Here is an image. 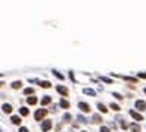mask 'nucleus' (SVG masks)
<instances>
[{
    "mask_svg": "<svg viewBox=\"0 0 146 132\" xmlns=\"http://www.w3.org/2000/svg\"><path fill=\"white\" fill-rule=\"evenodd\" d=\"M47 116V108H38L36 110V113H34V120H44V117Z\"/></svg>",
    "mask_w": 146,
    "mask_h": 132,
    "instance_id": "1",
    "label": "nucleus"
},
{
    "mask_svg": "<svg viewBox=\"0 0 146 132\" xmlns=\"http://www.w3.org/2000/svg\"><path fill=\"white\" fill-rule=\"evenodd\" d=\"M52 126H53V123H52V120H43V123H41V132H49L50 129H52Z\"/></svg>",
    "mask_w": 146,
    "mask_h": 132,
    "instance_id": "2",
    "label": "nucleus"
},
{
    "mask_svg": "<svg viewBox=\"0 0 146 132\" xmlns=\"http://www.w3.org/2000/svg\"><path fill=\"white\" fill-rule=\"evenodd\" d=\"M56 91H58V94H61L62 97H64V98H65V97H68V94H69V91H68V88H65V86H61V85L56 88Z\"/></svg>",
    "mask_w": 146,
    "mask_h": 132,
    "instance_id": "3",
    "label": "nucleus"
},
{
    "mask_svg": "<svg viewBox=\"0 0 146 132\" xmlns=\"http://www.w3.org/2000/svg\"><path fill=\"white\" fill-rule=\"evenodd\" d=\"M134 107H136V110H139V111H143V110H146V102L142 101V99H139V101H136Z\"/></svg>",
    "mask_w": 146,
    "mask_h": 132,
    "instance_id": "4",
    "label": "nucleus"
},
{
    "mask_svg": "<svg viewBox=\"0 0 146 132\" xmlns=\"http://www.w3.org/2000/svg\"><path fill=\"white\" fill-rule=\"evenodd\" d=\"M130 116L134 119L136 122H140V120H143V116L140 113H137V111H134V110H130Z\"/></svg>",
    "mask_w": 146,
    "mask_h": 132,
    "instance_id": "5",
    "label": "nucleus"
},
{
    "mask_svg": "<svg viewBox=\"0 0 146 132\" xmlns=\"http://www.w3.org/2000/svg\"><path fill=\"white\" fill-rule=\"evenodd\" d=\"M78 108L81 110V111H84V113H89L90 111V106L87 104V102H78Z\"/></svg>",
    "mask_w": 146,
    "mask_h": 132,
    "instance_id": "6",
    "label": "nucleus"
},
{
    "mask_svg": "<svg viewBox=\"0 0 146 132\" xmlns=\"http://www.w3.org/2000/svg\"><path fill=\"white\" fill-rule=\"evenodd\" d=\"M128 128H130L131 132H140L142 131V128H140L139 123H131V125H128Z\"/></svg>",
    "mask_w": 146,
    "mask_h": 132,
    "instance_id": "7",
    "label": "nucleus"
},
{
    "mask_svg": "<svg viewBox=\"0 0 146 132\" xmlns=\"http://www.w3.org/2000/svg\"><path fill=\"white\" fill-rule=\"evenodd\" d=\"M59 107H62V108L68 110V108H69V107H71V104H69V102H68L65 98H62V99H61V101H59Z\"/></svg>",
    "mask_w": 146,
    "mask_h": 132,
    "instance_id": "8",
    "label": "nucleus"
},
{
    "mask_svg": "<svg viewBox=\"0 0 146 132\" xmlns=\"http://www.w3.org/2000/svg\"><path fill=\"white\" fill-rule=\"evenodd\" d=\"M2 110H3V111H4L6 114H11V113H12V110H13V108H12L11 104H8V102H6V104H3V106H2Z\"/></svg>",
    "mask_w": 146,
    "mask_h": 132,
    "instance_id": "9",
    "label": "nucleus"
},
{
    "mask_svg": "<svg viewBox=\"0 0 146 132\" xmlns=\"http://www.w3.org/2000/svg\"><path fill=\"white\" fill-rule=\"evenodd\" d=\"M27 102H28L30 106H36V104H37V97H36V95L28 97V98H27Z\"/></svg>",
    "mask_w": 146,
    "mask_h": 132,
    "instance_id": "10",
    "label": "nucleus"
},
{
    "mask_svg": "<svg viewBox=\"0 0 146 132\" xmlns=\"http://www.w3.org/2000/svg\"><path fill=\"white\" fill-rule=\"evenodd\" d=\"M83 94L90 95V97H96V91H93V89H90V88H84V89H83Z\"/></svg>",
    "mask_w": 146,
    "mask_h": 132,
    "instance_id": "11",
    "label": "nucleus"
},
{
    "mask_svg": "<svg viewBox=\"0 0 146 132\" xmlns=\"http://www.w3.org/2000/svg\"><path fill=\"white\" fill-rule=\"evenodd\" d=\"M50 102H52V98H50L49 95H46V97H43V99H41V104H43V107L49 106Z\"/></svg>",
    "mask_w": 146,
    "mask_h": 132,
    "instance_id": "12",
    "label": "nucleus"
},
{
    "mask_svg": "<svg viewBox=\"0 0 146 132\" xmlns=\"http://www.w3.org/2000/svg\"><path fill=\"white\" fill-rule=\"evenodd\" d=\"M11 122L13 125H21V122H22V120H21V117H19V116H12L11 117Z\"/></svg>",
    "mask_w": 146,
    "mask_h": 132,
    "instance_id": "13",
    "label": "nucleus"
},
{
    "mask_svg": "<svg viewBox=\"0 0 146 132\" xmlns=\"http://www.w3.org/2000/svg\"><path fill=\"white\" fill-rule=\"evenodd\" d=\"M92 120H93V123H102V116L100 114H93Z\"/></svg>",
    "mask_w": 146,
    "mask_h": 132,
    "instance_id": "14",
    "label": "nucleus"
},
{
    "mask_svg": "<svg viewBox=\"0 0 146 132\" xmlns=\"http://www.w3.org/2000/svg\"><path fill=\"white\" fill-rule=\"evenodd\" d=\"M97 108H99V111H102V113H108L106 106L105 104H102V102H97Z\"/></svg>",
    "mask_w": 146,
    "mask_h": 132,
    "instance_id": "15",
    "label": "nucleus"
},
{
    "mask_svg": "<svg viewBox=\"0 0 146 132\" xmlns=\"http://www.w3.org/2000/svg\"><path fill=\"white\" fill-rule=\"evenodd\" d=\"M117 120H120V125H121V128H123V129H128V125H127V122L124 120V119H121V117H117Z\"/></svg>",
    "mask_w": 146,
    "mask_h": 132,
    "instance_id": "16",
    "label": "nucleus"
},
{
    "mask_svg": "<svg viewBox=\"0 0 146 132\" xmlns=\"http://www.w3.org/2000/svg\"><path fill=\"white\" fill-rule=\"evenodd\" d=\"M62 119H64V122H67V123H69V122L72 120V114H71V113H65Z\"/></svg>",
    "mask_w": 146,
    "mask_h": 132,
    "instance_id": "17",
    "label": "nucleus"
},
{
    "mask_svg": "<svg viewBox=\"0 0 146 132\" xmlns=\"http://www.w3.org/2000/svg\"><path fill=\"white\" fill-rule=\"evenodd\" d=\"M11 86H12V89H19V88L22 86V82H19V80H16V82H13V83H12Z\"/></svg>",
    "mask_w": 146,
    "mask_h": 132,
    "instance_id": "18",
    "label": "nucleus"
},
{
    "mask_svg": "<svg viewBox=\"0 0 146 132\" xmlns=\"http://www.w3.org/2000/svg\"><path fill=\"white\" fill-rule=\"evenodd\" d=\"M109 108H112L114 111H120L121 107L118 106V104H115V102H111V104H109Z\"/></svg>",
    "mask_w": 146,
    "mask_h": 132,
    "instance_id": "19",
    "label": "nucleus"
},
{
    "mask_svg": "<svg viewBox=\"0 0 146 132\" xmlns=\"http://www.w3.org/2000/svg\"><path fill=\"white\" fill-rule=\"evenodd\" d=\"M19 114H21V116H28V114H30V111H28V108H25V107H22V108H19Z\"/></svg>",
    "mask_w": 146,
    "mask_h": 132,
    "instance_id": "20",
    "label": "nucleus"
},
{
    "mask_svg": "<svg viewBox=\"0 0 146 132\" xmlns=\"http://www.w3.org/2000/svg\"><path fill=\"white\" fill-rule=\"evenodd\" d=\"M38 83H40L41 88H50L52 86V83L49 82V80H43V82H38Z\"/></svg>",
    "mask_w": 146,
    "mask_h": 132,
    "instance_id": "21",
    "label": "nucleus"
},
{
    "mask_svg": "<svg viewBox=\"0 0 146 132\" xmlns=\"http://www.w3.org/2000/svg\"><path fill=\"white\" fill-rule=\"evenodd\" d=\"M24 94L25 95H34V89L33 88H27V89H24Z\"/></svg>",
    "mask_w": 146,
    "mask_h": 132,
    "instance_id": "22",
    "label": "nucleus"
},
{
    "mask_svg": "<svg viewBox=\"0 0 146 132\" xmlns=\"http://www.w3.org/2000/svg\"><path fill=\"white\" fill-rule=\"evenodd\" d=\"M77 119H78V122H81V123H86V122H87V119L83 116V114H78V116H77Z\"/></svg>",
    "mask_w": 146,
    "mask_h": 132,
    "instance_id": "23",
    "label": "nucleus"
},
{
    "mask_svg": "<svg viewBox=\"0 0 146 132\" xmlns=\"http://www.w3.org/2000/svg\"><path fill=\"white\" fill-rule=\"evenodd\" d=\"M112 97H114V98H117V99H123L124 98L123 95H120L118 92H112Z\"/></svg>",
    "mask_w": 146,
    "mask_h": 132,
    "instance_id": "24",
    "label": "nucleus"
},
{
    "mask_svg": "<svg viewBox=\"0 0 146 132\" xmlns=\"http://www.w3.org/2000/svg\"><path fill=\"white\" fill-rule=\"evenodd\" d=\"M53 74H55V76H56V77H58V79H61V80H62V79H64V76H62V74H61V73H59V71H56V70H53Z\"/></svg>",
    "mask_w": 146,
    "mask_h": 132,
    "instance_id": "25",
    "label": "nucleus"
},
{
    "mask_svg": "<svg viewBox=\"0 0 146 132\" xmlns=\"http://www.w3.org/2000/svg\"><path fill=\"white\" fill-rule=\"evenodd\" d=\"M124 80H128V82H133V83H136L137 82V79H134V77H127V76H125V77H123Z\"/></svg>",
    "mask_w": 146,
    "mask_h": 132,
    "instance_id": "26",
    "label": "nucleus"
},
{
    "mask_svg": "<svg viewBox=\"0 0 146 132\" xmlns=\"http://www.w3.org/2000/svg\"><path fill=\"white\" fill-rule=\"evenodd\" d=\"M100 80L102 82H105V83H112V80L108 79V77H100Z\"/></svg>",
    "mask_w": 146,
    "mask_h": 132,
    "instance_id": "27",
    "label": "nucleus"
},
{
    "mask_svg": "<svg viewBox=\"0 0 146 132\" xmlns=\"http://www.w3.org/2000/svg\"><path fill=\"white\" fill-rule=\"evenodd\" d=\"M100 132H111V129L106 128V126H102V128H100Z\"/></svg>",
    "mask_w": 146,
    "mask_h": 132,
    "instance_id": "28",
    "label": "nucleus"
},
{
    "mask_svg": "<svg viewBox=\"0 0 146 132\" xmlns=\"http://www.w3.org/2000/svg\"><path fill=\"white\" fill-rule=\"evenodd\" d=\"M19 132H30V131H28V128H25V126H21V128H19Z\"/></svg>",
    "mask_w": 146,
    "mask_h": 132,
    "instance_id": "29",
    "label": "nucleus"
},
{
    "mask_svg": "<svg viewBox=\"0 0 146 132\" xmlns=\"http://www.w3.org/2000/svg\"><path fill=\"white\" fill-rule=\"evenodd\" d=\"M139 77L140 79H146V73H139Z\"/></svg>",
    "mask_w": 146,
    "mask_h": 132,
    "instance_id": "30",
    "label": "nucleus"
},
{
    "mask_svg": "<svg viewBox=\"0 0 146 132\" xmlns=\"http://www.w3.org/2000/svg\"><path fill=\"white\" fill-rule=\"evenodd\" d=\"M69 79H71V80H72V82H75V77H74V74H72V71H71V73H69Z\"/></svg>",
    "mask_w": 146,
    "mask_h": 132,
    "instance_id": "31",
    "label": "nucleus"
},
{
    "mask_svg": "<svg viewBox=\"0 0 146 132\" xmlns=\"http://www.w3.org/2000/svg\"><path fill=\"white\" fill-rule=\"evenodd\" d=\"M56 108H58L56 104H55V106H52V111H56Z\"/></svg>",
    "mask_w": 146,
    "mask_h": 132,
    "instance_id": "32",
    "label": "nucleus"
},
{
    "mask_svg": "<svg viewBox=\"0 0 146 132\" xmlns=\"http://www.w3.org/2000/svg\"><path fill=\"white\" fill-rule=\"evenodd\" d=\"M3 85H4V83H3V82H0V88H2V86H3Z\"/></svg>",
    "mask_w": 146,
    "mask_h": 132,
    "instance_id": "33",
    "label": "nucleus"
},
{
    "mask_svg": "<svg viewBox=\"0 0 146 132\" xmlns=\"http://www.w3.org/2000/svg\"><path fill=\"white\" fill-rule=\"evenodd\" d=\"M145 94H146V88H145Z\"/></svg>",
    "mask_w": 146,
    "mask_h": 132,
    "instance_id": "34",
    "label": "nucleus"
},
{
    "mask_svg": "<svg viewBox=\"0 0 146 132\" xmlns=\"http://www.w3.org/2000/svg\"><path fill=\"white\" fill-rule=\"evenodd\" d=\"M81 132H87V131H81Z\"/></svg>",
    "mask_w": 146,
    "mask_h": 132,
    "instance_id": "35",
    "label": "nucleus"
}]
</instances>
